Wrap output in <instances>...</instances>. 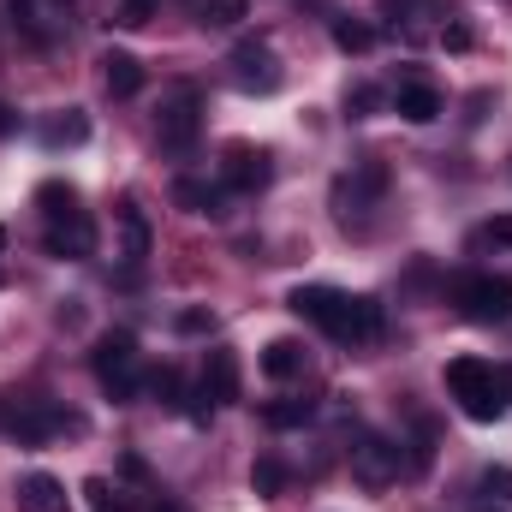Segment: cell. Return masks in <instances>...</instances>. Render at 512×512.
<instances>
[{
    "instance_id": "1",
    "label": "cell",
    "mask_w": 512,
    "mask_h": 512,
    "mask_svg": "<svg viewBox=\"0 0 512 512\" xmlns=\"http://www.w3.org/2000/svg\"><path fill=\"white\" fill-rule=\"evenodd\" d=\"M286 304H292V316H304L310 328H322V334L340 340V346H370V340H382V304H376V298H352V292H340V286H298Z\"/></svg>"
},
{
    "instance_id": "2",
    "label": "cell",
    "mask_w": 512,
    "mask_h": 512,
    "mask_svg": "<svg viewBox=\"0 0 512 512\" xmlns=\"http://www.w3.org/2000/svg\"><path fill=\"white\" fill-rule=\"evenodd\" d=\"M447 393L459 399V411H465L471 423L507 417V399H501V387H495V364H483V358H453V364H447Z\"/></svg>"
},
{
    "instance_id": "3",
    "label": "cell",
    "mask_w": 512,
    "mask_h": 512,
    "mask_svg": "<svg viewBox=\"0 0 512 512\" xmlns=\"http://www.w3.org/2000/svg\"><path fill=\"white\" fill-rule=\"evenodd\" d=\"M90 370H96V382L102 393L114 399V405H131L137 399V340H131L126 328H108L102 340H96V352H90Z\"/></svg>"
},
{
    "instance_id": "4",
    "label": "cell",
    "mask_w": 512,
    "mask_h": 512,
    "mask_svg": "<svg viewBox=\"0 0 512 512\" xmlns=\"http://www.w3.org/2000/svg\"><path fill=\"white\" fill-rule=\"evenodd\" d=\"M60 429H78V417H66V411L48 405V399H6V393H0V435H12V441H24V447H42V441L60 435Z\"/></svg>"
},
{
    "instance_id": "5",
    "label": "cell",
    "mask_w": 512,
    "mask_h": 512,
    "mask_svg": "<svg viewBox=\"0 0 512 512\" xmlns=\"http://www.w3.org/2000/svg\"><path fill=\"white\" fill-rule=\"evenodd\" d=\"M197 131H203V96H197L191 84H179V90L161 102V114H155V143H161L167 155H191V149H197Z\"/></svg>"
},
{
    "instance_id": "6",
    "label": "cell",
    "mask_w": 512,
    "mask_h": 512,
    "mask_svg": "<svg viewBox=\"0 0 512 512\" xmlns=\"http://www.w3.org/2000/svg\"><path fill=\"white\" fill-rule=\"evenodd\" d=\"M453 304H459L471 322H483V328L512 322V280H495V274H465V280L453 286Z\"/></svg>"
},
{
    "instance_id": "7",
    "label": "cell",
    "mask_w": 512,
    "mask_h": 512,
    "mask_svg": "<svg viewBox=\"0 0 512 512\" xmlns=\"http://www.w3.org/2000/svg\"><path fill=\"white\" fill-rule=\"evenodd\" d=\"M382 197H387V161H352V173L334 179V209H340L346 227H352L358 209H376Z\"/></svg>"
},
{
    "instance_id": "8",
    "label": "cell",
    "mask_w": 512,
    "mask_h": 512,
    "mask_svg": "<svg viewBox=\"0 0 512 512\" xmlns=\"http://www.w3.org/2000/svg\"><path fill=\"white\" fill-rule=\"evenodd\" d=\"M352 477H358L364 489H387V483H399V477H405V453H399V441H387V435H364V441L352 447Z\"/></svg>"
},
{
    "instance_id": "9",
    "label": "cell",
    "mask_w": 512,
    "mask_h": 512,
    "mask_svg": "<svg viewBox=\"0 0 512 512\" xmlns=\"http://www.w3.org/2000/svg\"><path fill=\"white\" fill-rule=\"evenodd\" d=\"M280 78H286V72H280L274 48H268L262 36L233 48V84H239L245 96H274V90H280Z\"/></svg>"
},
{
    "instance_id": "10",
    "label": "cell",
    "mask_w": 512,
    "mask_h": 512,
    "mask_svg": "<svg viewBox=\"0 0 512 512\" xmlns=\"http://www.w3.org/2000/svg\"><path fill=\"white\" fill-rule=\"evenodd\" d=\"M274 179V155L256 143H227L221 149V185L227 191H262Z\"/></svg>"
},
{
    "instance_id": "11",
    "label": "cell",
    "mask_w": 512,
    "mask_h": 512,
    "mask_svg": "<svg viewBox=\"0 0 512 512\" xmlns=\"http://www.w3.org/2000/svg\"><path fill=\"white\" fill-rule=\"evenodd\" d=\"M42 251L60 256V262H84V256H96V221H90L84 209L54 215V221H48V233H42Z\"/></svg>"
},
{
    "instance_id": "12",
    "label": "cell",
    "mask_w": 512,
    "mask_h": 512,
    "mask_svg": "<svg viewBox=\"0 0 512 512\" xmlns=\"http://www.w3.org/2000/svg\"><path fill=\"white\" fill-rule=\"evenodd\" d=\"M173 209H185V215H227V185H209V179H197V173H179L173 179Z\"/></svg>"
},
{
    "instance_id": "13",
    "label": "cell",
    "mask_w": 512,
    "mask_h": 512,
    "mask_svg": "<svg viewBox=\"0 0 512 512\" xmlns=\"http://www.w3.org/2000/svg\"><path fill=\"white\" fill-rule=\"evenodd\" d=\"M387 102H393V114H399V120H411V126L441 120V90H435V84H423V78H405Z\"/></svg>"
},
{
    "instance_id": "14",
    "label": "cell",
    "mask_w": 512,
    "mask_h": 512,
    "mask_svg": "<svg viewBox=\"0 0 512 512\" xmlns=\"http://www.w3.org/2000/svg\"><path fill=\"white\" fill-rule=\"evenodd\" d=\"M203 393H209L215 405H233V399H239V352H233V346H215V352H209V364H203Z\"/></svg>"
},
{
    "instance_id": "15",
    "label": "cell",
    "mask_w": 512,
    "mask_h": 512,
    "mask_svg": "<svg viewBox=\"0 0 512 512\" xmlns=\"http://www.w3.org/2000/svg\"><path fill=\"white\" fill-rule=\"evenodd\" d=\"M42 149H78V143H90V114L84 108H60V114H48L42 120Z\"/></svg>"
},
{
    "instance_id": "16",
    "label": "cell",
    "mask_w": 512,
    "mask_h": 512,
    "mask_svg": "<svg viewBox=\"0 0 512 512\" xmlns=\"http://www.w3.org/2000/svg\"><path fill=\"white\" fill-rule=\"evenodd\" d=\"M18 512H66V489L48 477V471H30V477H18Z\"/></svg>"
},
{
    "instance_id": "17",
    "label": "cell",
    "mask_w": 512,
    "mask_h": 512,
    "mask_svg": "<svg viewBox=\"0 0 512 512\" xmlns=\"http://www.w3.org/2000/svg\"><path fill=\"white\" fill-rule=\"evenodd\" d=\"M102 84H108V96H137V90H143V66H137V54L108 48V54H102Z\"/></svg>"
},
{
    "instance_id": "18",
    "label": "cell",
    "mask_w": 512,
    "mask_h": 512,
    "mask_svg": "<svg viewBox=\"0 0 512 512\" xmlns=\"http://www.w3.org/2000/svg\"><path fill=\"white\" fill-rule=\"evenodd\" d=\"M120 262L126 268H143V256H149V221H143V209L137 203H120Z\"/></svg>"
},
{
    "instance_id": "19",
    "label": "cell",
    "mask_w": 512,
    "mask_h": 512,
    "mask_svg": "<svg viewBox=\"0 0 512 512\" xmlns=\"http://www.w3.org/2000/svg\"><path fill=\"white\" fill-rule=\"evenodd\" d=\"M262 376H274V382L304 376V346H298V340H268V346H262Z\"/></svg>"
},
{
    "instance_id": "20",
    "label": "cell",
    "mask_w": 512,
    "mask_h": 512,
    "mask_svg": "<svg viewBox=\"0 0 512 512\" xmlns=\"http://www.w3.org/2000/svg\"><path fill=\"white\" fill-rule=\"evenodd\" d=\"M197 24H215V30H233L251 18V0H185Z\"/></svg>"
},
{
    "instance_id": "21",
    "label": "cell",
    "mask_w": 512,
    "mask_h": 512,
    "mask_svg": "<svg viewBox=\"0 0 512 512\" xmlns=\"http://www.w3.org/2000/svg\"><path fill=\"white\" fill-rule=\"evenodd\" d=\"M84 507L90 512H137V495H126V489L108 483V477H90V483H84Z\"/></svg>"
},
{
    "instance_id": "22",
    "label": "cell",
    "mask_w": 512,
    "mask_h": 512,
    "mask_svg": "<svg viewBox=\"0 0 512 512\" xmlns=\"http://www.w3.org/2000/svg\"><path fill=\"white\" fill-rule=\"evenodd\" d=\"M310 417H316L310 399H274V405H262V423L268 429H304Z\"/></svg>"
},
{
    "instance_id": "23",
    "label": "cell",
    "mask_w": 512,
    "mask_h": 512,
    "mask_svg": "<svg viewBox=\"0 0 512 512\" xmlns=\"http://www.w3.org/2000/svg\"><path fill=\"white\" fill-rule=\"evenodd\" d=\"M36 203H42L48 221H54V215H72V209H78V185H66V179H42V185H36Z\"/></svg>"
},
{
    "instance_id": "24",
    "label": "cell",
    "mask_w": 512,
    "mask_h": 512,
    "mask_svg": "<svg viewBox=\"0 0 512 512\" xmlns=\"http://www.w3.org/2000/svg\"><path fill=\"white\" fill-rule=\"evenodd\" d=\"M334 48H340V54H370V48H376V30L358 24V18H334Z\"/></svg>"
},
{
    "instance_id": "25",
    "label": "cell",
    "mask_w": 512,
    "mask_h": 512,
    "mask_svg": "<svg viewBox=\"0 0 512 512\" xmlns=\"http://www.w3.org/2000/svg\"><path fill=\"white\" fill-rule=\"evenodd\" d=\"M286 483H292V471H286L280 459H256V465H251V489L262 495V501H274Z\"/></svg>"
},
{
    "instance_id": "26",
    "label": "cell",
    "mask_w": 512,
    "mask_h": 512,
    "mask_svg": "<svg viewBox=\"0 0 512 512\" xmlns=\"http://www.w3.org/2000/svg\"><path fill=\"white\" fill-rule=\"evenodd\" d=\"M149 393H155L161 405H185V376H179L173 364H161V370H149Z\"/></svg>"
},
{
    "instance_id": "27",
    "label": "cell",
    "mask_w": 512,
    "mask_h": 512,
    "mask_svg": "<svg viewBox=\"0 0 512 512\" xmlns=\"http://www.w3.org/2000/svg\"><path fill=\"white\" fill-rule=\"evenodd\" d=\"M382 102H387V96L376 90V84H352V90H346V114H352V120H370Z\"/></svg>"
},
{
    "instance_id": "28",
    "label": "cell",
    "mask_w": 512,
    "mask_h": 512,
    "mask_svg": "<svg viewBox=\"0 0 512 512\" xmlns=\"http://www.w3.org/2000/svg\"><path fill=\"white\" fill-rule=\"evenodd\" d=\"M477 495H489V501H512V471L507 465H489V471L477 477Z\"/></svg>"
},
{
    "instance_id": "29",
    "label": "cell",
    "mask_w": 512,
    "mask_h": 512,
    "mask_svg": "<svg viewBox=\"0 0 512 512\" xmlns=\"http://www.w3.org/2000/svg\"><path fill=\"white\" fill-rule=\"evenodd\" d=\"M173 328L197 340V334H215V316H209V310H179V316H173Z\"/></svg>"
},
{
    "instance_id": "30",
    "label": "cell",
    "mask_w": 512,
    "mask_h": 512,
    "mask_svg": "<svg viewBox=\"0 0 512 512\" xmlns=\"http://www.w3.org/2000/svg\"><path fill=\"white\" fill-rule=\"evenodd\" d=\"M441 42H447L453 54H465V48H477V30H471V24H447V30H441Z\"/></svg>"
},
{
    "instance_id": "31",
    "label": "cell",
    "mask_w": 512,
    "mask_h": 512,
    "mask_svg": "<svg viewBox=\"0 0 512 512\" xmlns=\"http://www.w3.org/2000/svg\"><path fill=\"white\" fill-rule=\"evenodd\" d=\"M149 12H155V0H126V6H120V24L137 30V24H149Z\"/></svg>"
},
{
    "instance_id": "32",
    "label": "cell",
    "mask_w": 512,
    "mask_h": 512,
    "mask_svg": "<svg viewBox=\"0 0 512 512\" xmlns=\"http://www.w3.org/2000/svg\"><path fill=\"white\" fill-rule=\"evenodd\" d=\"M483 239H489V245H512V215H495V221L483 227Z\"/></svg>"
},
{
    "instance_id": "33",
    "label": "cell",
    "mask_w": 512,
    "mask_h": 512,
    "mask_svg": "<svg viewBox=\"0 0 512 512\" xmlns=\"http://www.w3.org/2000/svg\"><path fill=\"white\" fill-rule=\"evenodd\" d=\"M376 6H382L387 18H393V24H399V18H411V12H417V0H376Z\"/></svg>"
},
{
    "instance_id": "34",
    "label": "cell",
    "mask_w": 512,
    "mask_h": 512,
    "mask_svg": "<svg viewBox=\"0 0 512 512\" xmlns=\"http://www.w3.org/2000/svg\"><path fill=\"white\" fill-rule=\"evenodd\" d=\"M495 387H501V399L512 405V364H495Z\"/></svg>"
},
{
    "instance_id": "35",
    "label": "cell",
    "mask_w": 512,
    "mask_h": 512,
    "mask_svg": "<svg viewBox=\"0 0 512 512\" xmlns=\"http://www.w3.org/2000/svg\"><path fill=\"white\" fill-rule=\"evenodd\" d=\"M12 131H18V114H12V108L0 102V137H12Z\"/></svg>"
},
{
    "instance_id": "36",
    "label": "cell",
    "mask_w": 512,
    "mask_h": 512,
    "mask_svg": "<svg viewBox=\"0 0 512 512\" xmlns=\"http://www.w3.org/2000/svg\"><path fill=\"white\" fill-rule=\"evenodd\" d=\"M149 512H185V507L179 501H161V507H149Z\"/></svg>"
},
{
    "instance_id": "37",
    "label": "cell",
    "mask_w": 512,
    "mask_h": 512,
    "mask_svg": "<svg viewBox=\"0 0 512 512\" xmlns=\"http://www.w3.org/2000/svg\"><path fill=\"white\" fill-rule=\"evenodd\" d=\"M0 251H6V227H0ZM0 286H6V268H0Z\"/></svg>"
},
{
    "instance_id": "38",
    "label": "cell",
    "mask_w": 512,
    "mask_h": 512,
    "mask_svg": "<svg viewBox=\"0 0 512 512\" xmlns=\"http://www.w3.org/2000/svg\"><path fill=\"white\" fill-rule=\"evenodd\" d=\"M477 512H495V507H477Z\"/></svg>"
}]
</instances>
